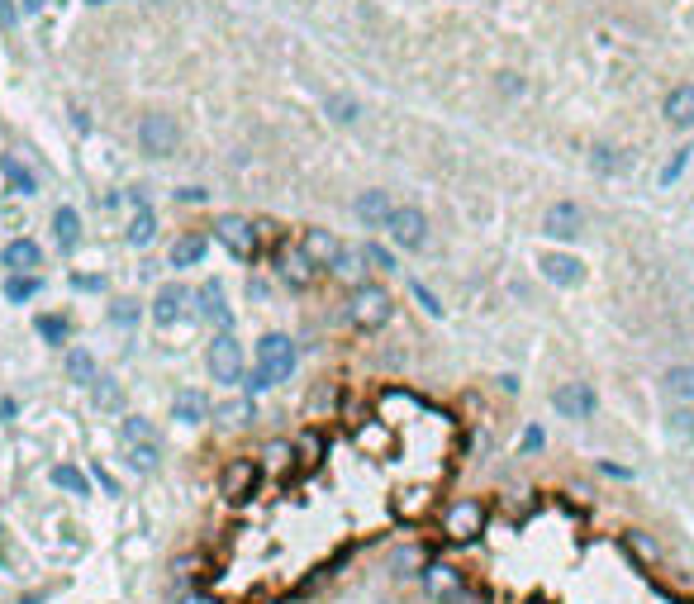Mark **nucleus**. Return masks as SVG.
Listing matches in <instances>:
<instances>
[{"mask_svg":"<svg viewBox=\"0 0 694 604\" xmlns=\"http://www.w3.org/2000/svg\"><path fill=\"white\" fill-rule=\"evenodd\" d=\"M295 372V343L286 333H267L257 343V372H253V391H267V385H280L290 381Z\"/></svg>","mask_w":694,"mask_h":604,"instance_id":"1","label":"nucleus"},{"mask_svg":"<svg viewBox=\"0 0 694 604\" xmlns=\"http://www.w3.org/2000/svg\"><path fill=\"white\" fill-rule=\"evenodd\" d=\"M205 362H209V376L219 381V385H238V381H243V347H238V338H234L228 329H219V333L209 338Z\"/></svg>","mask_w":694,"mask_h":604,"instance_id":"2","label":"nucleus"},{"mask_svg":"<svg viewBox=\"0 0 694 604\" xmlns=\"http://www.w3.org/2000/svg\"><path fill=\"white\" fill-rule=\"evenodd\" d=\"M347 319H352L357 329H386L390 324V295L386 286H357L352 300H347Z\"/></svg>","mask_w":694,"mask_h":604,"instance_id":"3","label":"nucleus"},{"mask_svg":"<svg viewBox=\"0 0 694 604\" xmlns=\"http://www.w3.org/2000/svg\"><path fill=\"white\" fill-rule=\"evenodd\" d=\"M442 533H448L452 543H476L485 533V509L476 505V500H457V505L442 514Z\"/></svg>","mask_w":694,"mask_h":604,"instance_id":"4","label":"nucleus"},{"mask_svg":"<svg viewBox=\"0 0 694 604\" xmlns=\"http://www.w3.org/2000/svg\"><path fill=\"white\" fill-rule=\"evenodd\" d=\"M181 143V129L176 120H167V114H147V120L138 124V148L147 158H172Z\"/></svg>","mask_w":694,"mask_h":604,"instance_id":"5","label":"nucleus"},{"mask_svg":"<svg viewBox=\"0 0 694 604\" xmlns=\"http://www.w3.org/2000/svg\"><path fill=\"white\" fill-rule=\"evenodd\" d=\"M214 233H219V243L234 253L238 262H253L257 257V229H253V220H243V214H224L219 224H214Z\"/></svg>","mask_w":694,"mask_h":604,"instance_id":"6","label":"nucleus"},{"mask_svg":"<svg viewBox=\"0 0 694 604\" xmlns=\"http://www.w3.org/2000/svg\"><path fill=\"white\" fill-rule=\"evenodd\" d=\"M257 481H262L257 462L238 457V462H228V466H224V476H219V495L228 500V505H247V500L257 495Z\"/></svg>","mask_w":694,"mask_h":604,"instance_id":"7","label":"nucleus"},{"mask_svg":"<svg viewBox=\"0 0 694 604\" xmlns=\"http://www.w3.org/2000/svg\"><path fill=\"white\" fill-rule=\"evenodd\" d=\"M581 229H585V210L575 205V200H556V205L542 214V233L556 243H575L581 239Z\"/></svg>","mask_w":694,"mask_h":604,"instance_id":"8","label":"nucleus"},{"mask_svg":"<svg viewBox=\"0 0 694 604\" xmlns=\"http://www.w3.org/2000/svg\"><path fill=\"white\" fill-rule=\"evenodd\" d=\"M386 233L400 248H423V239H428V220H423V210H414V205H400V210H390V220H386Z\"/></svg>","mask_w":694,"mask_h":604,"instance_id":"9","label":"nucleus"},{"mask_svg":"<svg viewBox=\"0 0 694 604\" xmlns=\"http://www.w3.org/2000/svg\"><path fill=\"white\" fill-rule=\"evenodd\" d=\"M419 581H423V595H428V599H438V604H448L452 595L467 590V581H461V572H457V566H448V562H423Z\"/></svg>","mask_w":694,"mask_h":604,"instance_id":"10","label":"nucleus"},{"mask_svg":"<svg viewBox=\"0 0 694 604\" xmlns=\"http://www.w3.org/2000/svg\"><path fill=\"white\" fill-rule=\"evenodd\" d=\"M552 405H556L561 419H590L594 414V391L585 381H566V385L552 391Z\"/></svg>","mask_w":694,"mask_h":604,"instance_id":"11","label":"nucleus"},{"mask_svg":"<svg viewBox=\"0 0 694 604\" xmlns=\"http://www.w3.org/2000/svg\"><path fill=\"white\" fill-rule=\"evenodd\" d=\"M300 253H305L314 266H338L343 243H338V233H328V229H309L305 239H300Z\"/></svg>","mask_w":694,"mask_h":604,"instance_id":"12","label":"nucleus"},{"mask_svg":"<svg viewBox=\"0 0 694 604\" xmlns=\"http://www.w3.org/2000/svg\"><path fill=\"white\" fill-rule=\"evenodd\" d=\"M538 272L552 281V286H581V276H585V266L566 257V253H542L538 257Z\"/></svg>","mask_w":694,"mask_h":604,"instance_id":"13","label":"nucleus"},{"mask_svg":"<svg viewBox=\"0 0 694 604\" xmlns=\"http://www.w3.org/2000/svg\"><path fill=\"white\" fill-rule=\"evenodd\" d=\"M186 305H191L186 286H162L157 300H153V319H157V324H176V319L186 314Z\"/></svg>","mask_w":694,"mask_h":604,"instance_id":"14","label":"nucleus"},{"mask_svg":"<svg viewBox=\"0 0 694 604\" xmlns=\"http://www.w3.org/2000/svg\"><path fill=\"white\" fill-rule=\"evenodd\" d=\"M0 257H5V272H34V266L43 262V248L34 239H10Z\"/></svg>","mask_w":694,"mask_h":604,"instance_id":"15","label":"nucleus"},{"mask_svg":"<svg viewBox=\"0 0 694 604\" xmlns=\"http://www.w3.org/2000/svg\"><path fill=\"white\" fill-rule=\"evenodd\" d=\"M666 124L694 129V81H685V86H675V91L666 95Z\"/></svg>","mask_w":694,"mask_h":604,"instance_id":"16","label":"nucleus"},{"mask_svg":"<svg viewBox=\"0 0 694 604\" xmlns=\"http://www.w3.org/2000/svg\"><path fill=\"white\" fill-rule=\"evenodd\" d=\"M195 305H200V314L209 319V324H219V329H228V319H234V310L224 305V286H219V281H205L200 295H195Z\"/></svg>","mask_w":694,"mask_h":604,"instance_id":"17","label":"nucleus"},{"mask_svg":"<svg viewBox=\"0 0 694 604\" xmlns=\"http://www.w3.org/2000/svg\"><path fill=\"white\" fill-rule=\"evenodd\" d=\"M172 419H176V424H205V419H209V400L200 395V391H181L176 400H172Z\"/></svg>","mask_w":694,"mask_h":604,"instance_id":"18","label":"nucleus"},{"mask_svg":"<svg viewBox=\"0 0 694 604\" xmlns=\"http://www.w3.org/2000/svg\"><path fill=\"white\" fill-rule=\"evenodd\" d=\"M120 447H157V428L143 414H129L120 424Z\"/></svg>","mask_w":694,"mask_h":604,"instance_id":"19","label":"nucleus"},{"mask_svg":"<svg viewBox=\"0 0 694 604\" xmlns=\"http://www.w3.org/2000/svg\"><path fill=\"white\" fill-rule=\"evenodd\" d=\"M390 210H395V205H390L386 191H361V195H357V220H361V224H386Z\"/></svg>","mask_w":694,"mask_h":604,"instance_id":"20","label":"nucleus"},{"mask_svg":"<svg viewBox=\"0 0 694 604\" xmlns=\"http://www.w3.org/2000/svg\"><path fill=\"white\" fill-rule=\"evenodd\" d=\"M200 257H205V239H200V233H186V239L172 243V266H195Z\"/></svg>","mask_w":694,"mask_h":604,"instance_id":"21","label":"nucleus"},{"mask_svg":"<svg viewBox=\"0 0 694 604\" xmlns=\"http://www.w3.org/2000/svg\"><path fill=\"white\" fill-rule=\"evenodd\" d=\"M153 233H157V214L147 210V205H138L134 224H129V243H134V248H147V243H153Z\"/></svg>","mask_w":694,"mask_h":604,"instance_id":"22","label":"nucleus"},{"mask_svg":"<svg viewBox=\"0 0 694 604\" xmlns=\"http://www.w3.org/2000/svg\"><path fill=\"white\" fill-rule=\"evenodd\" d=\"M214 414H219V424H228V428H247L253 424V400H224Z\"/></svg>","mask_w":694,"mask_h":604,"instance_id":"23","label":"nucleus"},{"mask_svg":"<svg viewBox=\"0 0 694 604\" xmlns=\"http://www.w3.org/2000/svg\"><path fill=\"white\" fill-rule=\"evenodd\" d=\"M67 376L81 381V385H91L95 376H101V372H95V357H91L86 347H72V352H67Z\"/></svg>","mask_w":694,"mask_h":604,"instance_id":"24","label":"nucleus"},{"mask_svg":"<svg viewBox=\"0 0 694 604\" xmlns=\"http://www.w3.org/2000/svg\"><path fill=\"white\" fill-rule=\"evenodd\" d=\"M53 233H58L62 248H76V239H81V214L76 210H58L53 214Z\"/></svg>","mask_w":694,"mask_h":604,"instance_id":"25","label":"nucleus"},{"mask_svg":"<svg viewBox=\"0 0 694 604\" xmlns=\"http://www.w3.org/2000/svg\"><path fill=\"white\" fill-rule=\"evenodd\" d=\"M666 391L675 400H694V366L690 362H681V366H671V372H666Z\"/></svg>","mask_w":694,"mask_h":604,"instance_id":"26","label":"nucleus"},{"mask_svg":"<svg viewBox=\"0 0 694 604\" xmlns=\"http://www.w3.org/2000/svg\"><path fill=\"white\" fill-rule=\"evenodd\" d=\"M53 485H58V491H72V495H81V500H86V491H91L86 472H76V466H53Z\"/></svg>","mask_w":694,"mask_h":604,"instance_id":"27","label":"nucleus"},{"mask_svg":"<svg viewBox=\"0 0 694 604\" xmlns=\"http://www.w3.org/2000/svg\"><path fill=\"white\" fill-rule=\"evenodd\" d=\"M39 286H43L39 276H24V272H14V276L5 281V295H10V300H34V295H39Z\"/></svg>","mask_w":694,"mask_h":604,"instance_id":"28","label":"nucleus"},{"mask_svg":"<svg viewBox=\"0 0 694 604\" xmlns=\"http://www.w3.org/2000/svg\"><path fill=\"white\" fill-rule=\"evenodd\" d=\"M390 572H395V576L423 572V552H419V547H400V552H395V557H390Z\"/></svg>","mask_w":694,"mask_h":604,"instance_id":"29","label":"nucleus"},{"mask_svg":"<svg viewBox=\"0 0 694 604\" xmlns=\"http://www.w3.org/2000/svg\"><path fill=\"white\" fill-rule=\"evenodd\" d=\"M91 395H95V405H101V410H120V400H124L120 391H114L110 376H95L91 381Z\"/></svg>","mask_w":694,"mask_h":604,"instance_id":"30","label":"nucleus"},{"mask_svg":"<svg viewBox=\"0 0 694 604\" xmlns=\"http://www.w3.org/2000/svg\"><path fill=\"white\" fill-rule=\"evenodd\" d=\"M5 176H10V186L20 191V195H34V176H29L14 158H5Z\"/></svg>","mask_w":694,"mask_h":604,"instance_id":"31","label":"nucleus"},{"mask_svg":"<svg viewBox=\"0 0 694 604\" xmlns=\"http://www.w3.org/2000/svg\"><path fill=\"white\" fill-rule=\"evenodd\" d=\"M328 114H334L338 124H352V120H357V100H347V95H328Z\"/></svg>","mask_w":694,"mask_h":604,"instance_id":"32","label":"nucleus"},{"mask_svg":"<svg viewBox=\"0 0 694 604\" xmlns=\"http://www.w3.org/2000/svg\"><path fill=\"white\" fill-rule=\"evenodd\" d=\"M124 457H129L134 472H153V466H157V447H124Z\"/></svg>","mask_w":694,"mask_h":604,"instance_id":"33","label":"nucleus"},{"mask_svg":"<svg viewBox=\"0 0 694 604\" xmlns=\"http://www.w3.org/2000/svg\"><path fill=\"white\" fill-rule=\"evenodd\" d=\"M309 276H314V262H309L305 253L286 262V281H290V286H305V281H309Z\"/></svg>","mask_w":694,"mask_h":604,"instance_id":"34","label":"nucleus"},{"mask_svg":"<svg viewBox=\"0 0 694 604\" xmlns=\"http://www.w3.org/2000/svg\"><path fill=\"white\" fill-rule=\"evenodd\" d=\"M39 333H43L48 343H62V338H67V319L48 314V319H39Z\"/></svg>","mask_w":694,"mask_h":604,"instance_id":"35","label":"nucleus"},{"mask_svg":"<svg viewBox=\"0 0 694 604\" xmlns=\"http://www.w3.org/2000/svg\"><path fill=\"white\" fill-rule=\"evenodd\" d=\"M627 547H633L642 562H652L656 552H661V547H656V538H647V533H627Z\"/></svg>","mask_w":694,"mask_h":604,"instance_id":"36","label":"nucleus"},{"mask_svg":"<svg viewBox=\"0 0 694 604\" xmlns=\"http://www.w3.org/2000/svg\"><path fill=\"white\" fill-rule=\"evenodd\" d=\"M671 433H681V438L690 433V438H694V410H675L671 414Z\"/></svg>","mask_w":694,"mask_h":604,"instance_id":"37","label":"nucleus"},{"mask_svg":"<svg viewBox=\"0 0 694 604\" xmlns=\"http://www.w3.org/2000/svg\"><path fill=\"white\" fill-rule=\"evenodd\" d=\"M367 262H371V266H381V272H395V257L386 253L381 243H371V248H367Z\"/></svg>","mask_w":694,"mask_h":604,"instance_id":"38","label":"nucleus"},{"mask_svg":"<svg viewBox=\"0 0 694 604\" xmlns=\"http://www.w3.org/2000/svg\"><path fill=\"white\" fill-rule=\"evenodd\" d=\"M110 319H114V324H124V329H129V324H134V319H138V305H134V300H120Z\"/></svg>","mask_w":694,"mask_h":604,"instance_id":"39","label":"nucleus"},{"mask_svg":"<svg viewBox=\"0 0 694 604\" xmlns=\"http://www.w3.org/2000/svg\"><path fill=\"white\" fill-rule=\"evenodd\" d=\"M594 167H600V172H614V167H618V153H609V148H594Z\"/></svg>","mask_w":694,"mask_h":604,"instance_id":"40","label":"nucleus"},{"mask_svg":"<svg viewBox=\"0 0 694 604\" xmlns=\"http://www.w3.org/2000/svg\"><path fill=\"white\" fill-rule=\"evenodd\" d=\"M542 443H547V433H542V428H528V433H523V443H519V447H523V452H538Z\"/></svg>","mask_w":694,"mask_h":604,"instance_id":"41","label":"nucleus"},{"mask_svg":"<svg viewBox=\"0 0 694 604\" xmlns=\"http://www.w3.org/2000/svg\"><path fill=\"white\" fill-rule=\"evenodd\" d=\"M685 162H690V148H681V153L671 158V167H666V181H675V176H681V172H685Z\"/></svg>","mask_w":694,"mask_h":604,"instance_id":"42","label":"nucleus"},{"mask_svg":"<svg viewBox=\"0 0 694 604\" xmlns=\"http://www.w3.org/2000/svg\"><path fill=\"white\" fill-rule=\"evenodd\" d=\"M414 295H419V305H423L428 314H442V305H438V295H433V291H423V286H414Z\"/></svg>","mask_w":694,"mask_h":604,"instance_id":"43","label":"nucleus"},{"mask_svg":"<svg viewBox=\"0 0 694 604\" xmlns=\"http://www.w3.org/2000/svg\"><path fill=\"white\" fill-rule=\"evenodd\" d=\"M267 457H276V466H286V462H290V443H271Z\"/></svg>","mask_w":694,"mask_h":604,"instance_id":"44","label":"nucleus"},{"mask_svg":"<svg viewBox=\"0 0 694 604\" xmlns=\"http://www.w3.org/2000/svg\"><path fill=\"white\" fill-rule=\"evenodd\" d=\"M72 286H76V291H101L105 281H101V276H72Z\"/></svg>","mask_w":694,"mask_h":604,"instance_id":"45","label":"nucleus"},{"mask_svg":"<svg viewBox=\"0 0 694 604\" xmlns=\"http://www.w3.org/2000/svg\"><path fill=\"white\" fill-rule=\"evenodd\" d=\"M176 200H186V205H200V200H205V191H195V186H186V191H176Z\"/></svg>","mask_w":694,"mask_h":604,"instance_id":"46","label":"nucleus"},{"mask_svg":"<svg viewBox=\"0 0 694 604\" xmlns=\"http://www.w3.org/2000/svg\"><path fill=\"white\" fill-rule=\"evenodd\" d=\"M181 604H219V599H214V595H205V590H191V595L181 599Z\"/></svg>","mask_w":694,"mask_h":604,"instance_id":"47","label":"nucleus"},{"mask_svg":"<svg viewBox=\"0 0 694 604\" xmlns=\"http://www.w3.org/2000/svg\"><path fill=\"white\" fill-rule=\"evenodd\" d=\"M95 476H101V485H105V491H110V495H120V485H114V481H110V472H105V466H95Z\"/></svg>","mask_w":694,"mask_h":604,"instance_id":"48","label":"nucleus"},{"mask_svg":"<svg viewBox=\"0 0 694 604\" xmlns=\"http://www.w3.org/2000/svg\"><path fill=\"white\" fill-rule=\"evenodd\" d=\"M0 24H5V29L14 24V10H10V0H0Z\"/></svg>","mask_w":694,"mask_h":604,"instance_id":"49","label":"nucleus"},{"mask_svg":"<svg viewBox=\"0 0 694 604\" xmlns=\"http://www.w3.org/2000/svg\"><path fill=\"white\" fill-rule=\"evenodd\" d=\"M43 5H48V0H20V10H24V14H39Z\"/></svg>","mask_w":694,"mask_h":604,"instance_id":"50","label":"nucleus"}]
</instances>
